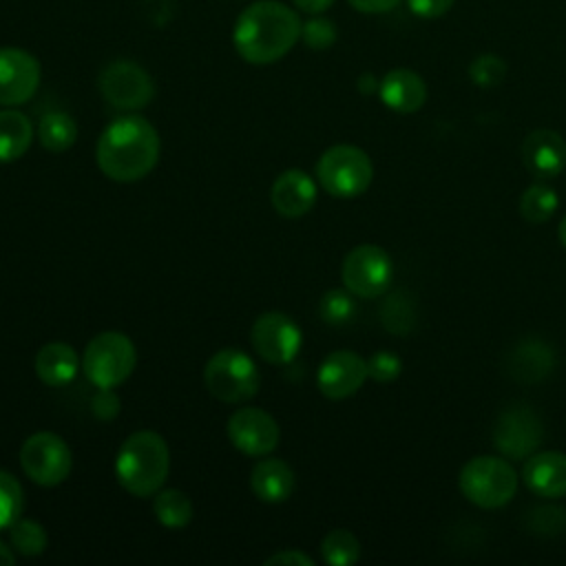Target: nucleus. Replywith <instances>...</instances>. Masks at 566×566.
I'll list each match as a JSON object with an SVG mask.
<instances>
[{
    "mask_svg": "<svg viewBox=\"0 0 566 566\" xmlns=\"http://www.w3.org/2000/svg\"><path fill=\"white\" fill-rule=\"evenodd\" d=\"M298 13L279 0H256L234 20L232 44L248 64H274L301 40Z\"/></svg>",
    "mask_w": 566,
    "mask_h": 566,
    "instance_id": "1",
    "label": "nucleus"
},
{
    "mask_svg": "<svg viewBox=\"0 0 566 566\" xmlns=\"http://www.w3.org/2000/svg\"><path fill=\"white\" fill-rule=\"evenodd\" d=\"M159 150V135L146 117L122 115L102 130L95 161L108 179L130 184L144 179L157 166Z\"/></svg>",
    "mask_w": 566,
    "mask_h": 566,
    "instance_id": "2",
    "label": "nucleus"
},
{
    "mask_svg": "<svg viewBox=\"0 0 566 566\" xmlns=\"http://www.w3.org/2000/svg\"><path fill=\"white\" fill-rule=\"evenodd\" d=\"M168 471L170 451L157 431H135L117 449L115 478L135 497L155 495L164 486Z\"/></svg>",
    "mask_w": 566,
    "mask_h": 566,
    "instance_id": "3",
    "label": "nucleus"
},
{
    "mask_svg": "<svg viewBox=\"0 0 566 566\" xmlns=\"http://www.w3.org/2000/svg\"><path fill=\"white\" fill-rule=\"evenodd\" d=\"M458 486L471 504L480 509H500L513 500L517 491V473L504 458L478 455L460 469Z\"/></svg>",
    "mask_w": 566,
    "mask_h": 566,
    "instance_id": "4",
    "label": "nucleus"
},
{
    "mask_svg": "<svg viewBox=\"0 0 566 566\" xmlns=\"http://www.w3.org/2000/svg\"><path fill=\"white\" fill-rule=\"evenodd\" d=\"M206 389L226 405H241L256 396L261 374L256 363L241 349H219L203 367Z\"/></svg>",
    "mask_w": 566,
    "mask_h": 566,
    "instance_id": "5",
    "label": "nucleus"
},
{
    "mask_svg": "<svg viewBox=\"0 0 566 566\" xmlns=\"http://www.w3.org/2000/svg\"><path fill=\"white\" fill-rule=\"evenodd\" d=\"M137 349L124 332H99L88 340L82 354V371L93 387L115 389L135 369Z\"/></svg>",
    "mask_w": 566,
    "mask_h": 566,
    "instance_id": "6",
    "label": "nucleus"
},
{
    "mask_svg": "<svg viewBox=\"0 0 566 566\" xmlns=\"http://www.w3.org/2000/svg\"><path fill=\"white\" fill-rule=\"evenodd\" d=\"M316 179L327 195L352 199L369 188L374 179V164L363 148L336 144L321 155L316 164Z\"/></svg>",
    "mask_w": 566,
    "mask_h": 566,
    "instance_id": "7",
    "label": "nucleus"
},
{
    "mask_svg": "<svg viewBox=\"0 0 566 566\" xmlns=\"http://www.w3.org/2000/svg\"><path fill=\"white\" fill-rule=\"evenodd\" d=\"M20 467L40 486L62 484L73 469V453L66 440L53 431H35L20 447Z\"/></svg>",
    "mask_w": 566,
    "mask_h": 566,
    "instance_id": "8",
    "label": "nucleus"
},
{
    "mask_svg": "<svg viewBox=\"0 0 566 566\" xmlns=\"http://www.w3.org/2000/svg\"><path fill=\"white\" fill-rule=\"evenodd\" d=\"M340 279L354 296L376 298L385 294L391 285V256L376 243H360L345 254L340 265Z\"/></svg>",
    "mask_w": 566,
    "mask_h": 566,
    "instance_id": "9",
    "label": "nucleus"
},
{
    "mask_svg": "<svg viewBox=\"0 0 566 566\" xmlns=\"http://www.w3.org/2000/svg\"><path fill=\"white\" fill-rule=\"evenodd\" d=\"M97 88L119 111H139L155 95L153 77L133 60L108 62L97 75Z\"/></svg>",
    "mask_w": 566,
    "mask_h": 566,
    "instance_id": "10",
    "label": "nucleus"
},
{
    "mask_svg": "<svg viewBox=\"0 0 566 566\" xmlns=\"http://www.w3.org/2000/svg\"><path fill=\"white\" fill-rule=\"evenodd\" d=\"M250 340L259 358L272 365H285L296 358L303 334L292 316L283 312H263L252 323Z\"/></svg>",
    "mask_w": 566,
    "mask_h": 566,
    "instance_id": "11",
    "label": "nucleus"
},
{
    "mask_svg": "<svg viewBox=\"0 0 566 566\" xmlns=\"http://www.w3.org/2000/svg\"><path fill=\"white\" fill-rule=\"evenodd\" d=\"M542 436L539 416L528 405H511L495 420L493 444L504 458L526 460L539 447Z\"/></svg>",
    "mask_w": 566,
    "mask_h": 566,
    "instance_id": "12",
    "label": "nucleus"
},
{
    "mask_svg": "<svg viewBox=\"0 0 566 566\" xmlns=\"http://www.w3.org/2000/svg\"><path fill=\"white\" fill-rule=\"evenodd\" d=\"M226 431L232 447L252 458L272 453L281 438V429L274 416L259 407H239L232 411Z\"/></svg>",
    "mask_w": 566,
    "mask_h": 566,
    "instance_id": "13",
    "label": "nucleus"
},
{
    "mask_svg": "<svg viewBox=\"0 0 566 566\" xmlns=\"http://www.w3.org/2000/svg\"><path fill=\"white\" fill-rule=\"evenodd\" d=\"M42 80V66L33 53L20 46H0V106L29 102Z\"/></svg>",
    "mask_w": 566,
    "mask_h": 566,
    "instance_id": "14",
    "label": "nucleus"
},
{
    "mask_svg": "<svg viewBox=\"0 0 566 566\" xmlns=\"http://www.w3.org/2000/svg\"><path fill=\"white\" fill-rule=\"evenodd\" d=\"M367 378V360L352 349H336L327 354L316 371V385L329 400L354 396Z\"/></svg>",
    "mask_w": 566,
    "mask_h": 566,
    "instance_id": "15",
    "label": "nucleus"
},
{
    "mask_svg": "<svg viewBox=\"0 0 566 566\" xmlns=\"http://www.w3.org/2000/svg\"><path fill=\"white\" fill-rule=\"evenodd\" d=\"M522 161L535 179L557 177L566 166V142L551 128H537L522 142Z\"/></svg>",
    "mask_w": 566,
    "mask_h": 566,
    "instance_id": "16",
    "label": "nucleus"
},
{
    "mask_svg": "<svg viewBox=\"0 0 566 566\" xmlns=\"http://www.w3.org/2000/svg\"><path fill=\"white\" fill-rule=\"evenodd\" d=\"M316 181L301 168L283 170L270 188V201L274 210L287 219L307 214L316 203Z\"/></svg>",
    "mask_w": 566,
    "mask_h": 566,
    "instance_id": "17",
    "label": "nucleus"
},
{
    "mask_svg": "<svg viewBox=\"0 0 566 566\" xmlns=\"http://www.w3.org/2000/svg\"><path fill=\"white\" fill-rule=\"evenodd\" d=\"M553 369V347L542 338H524L506 354V374L517 382H542Z\"/></svg>",
    "mask_w": 566,
    "mask_h": 566,
    "instance_id": "18",
    "label": "nucleus"
},
{
    "mask_svg": "<svg viewBox=\"0 0 566 566\" xmlns=\"http://www.w3.org/2000/svg\"><path fill=\"white\" fill-rule=\"evenodd\" d=\"M378 95L382 104L396 113H416L427 102V84L411 69H391L382 75Z\"/></svg>",
    "mask_w": 566,
    "mask_h": 566,
    "instance_id": "19",
    "label": "nucleus"
},
{
    "mask_svg": "<svg viewBox=\"0 0 566 566\" xmlns=\"http://www.w3.org/2000/svg\"><path fill=\"white\" fill-rule=\"evenodd\" d=\"M524 484L542 497L566 495V453L544 451L526 458L522 469Z\"/></svg>",
    "mask_w": 566,
    "mask_h": 566,
    "instance_id": "20",
    "label": "nucleus"
},
{
    "mask_svg": "<svg viewBox=\"0 0 566 566\" xmlns=\"http://www.w3.org/2000/svg\"><path fill=\"white\" fill-rule=\"evenodd\" d=\"M296 486L292 467L279 458H263L252 467L250 489L252 493L270 504L285 502Z\"/></svg>",
    "mask_w": 566,
    "mask_h": 566,
    "instance_id": "21",
    "label": "nucleus"
},
{
    "mask_svg": "<svg viewBox=\"0 0 566 566\" xmlns=\"http://www.w3.org/2000/svg\"><path fill=\"white\" fill-rule=\"evenodd\" d=\"M80 367L77 352L62 340L46 343L35 354V374L49 387H64L69 385Z\"/></svg>",
    "mask_w": 566,
    "mask_h": 566,
    "instance_id": "22",
    "label": "nucleus"
},
{
    "mask_svg": "<svg viewBox=\"0 0 566 566\" xmlns=\"http://www.w3.org/2000/svg\"><path fill=\"white\" fill-rule=\"evenodd\" d=\"M33 142V124L31 119L13 108H0V164H11L20 159Z\"/></svg>",
    "mask_w": 566,
    "mask_h": 566,
    "instance_id": "23",
    "label": "nucleus"
},
{
    "mask_svg": "<svg viewBox=\"0 0 566 566\" xmlns=\"http://www.w3.org/2000/svg\"><path fill=\"white\" fill-rule=\"evenodd\" d=\"M38 139L51 153L69 150L77 139V124L64 111H51L38 122Z\"/></svg>",
    "mask_w": 566,
    "mask_h": 566,
    "instance_id": "24",
    "label": "nucleus"
},
{
    "mask_svg": "<svg viewBox=\"0 0 566 566\" xmlns=\"http://www.w3.org/2000/svg\"><path fill=\"white\" fill-rule=\"evenodd\" d=\"M416 318H418L416 298L407 290L391 292L380 305V323L387 332H391L396 336L409 334L416 325Z\"/></svg>",
    "mask_w": 566,
    "mask_h": 566,
    "instance_id": "25",
    "label": "nucleus"
},
{
    "mask_svg": "<svg viewBox=\"0 0 566 566\" xmlns=\"http://www.w3.org/2000/svg\"><path fill=\"white\" fill-rule=\"evenodd\" d=\"M153 511L161 526L184 528L192 520V502L179 489H159L153 495Z\"/></svg>",
    "mask_w": 566,
    "mask_h": 566,
    "instance_id": "26",
    "label": "nucleus"
},
{
    "mask_svg": "<svg viewBox=\"0 0 566 566\" xmlns=\"http://www.w3.org/2000/svg\"><path fill=\"white\" fill-rule=\"evenodd\" d=\"M559 206L557 192L546 184H531L520 199V212L531 223L548 221Z\"/></svg>",
    "mask_w": 566,
    "mask_h": 566,
    "instance_id": "27",
    "label": "nucleus"
},
{
    "mask_svg": "<svg viewBox=\"0 0 566 566\" xmlns=\"http://www.w3.org/2000/svg\"><path fill=\"white\" fill-rule=\"evenodd\" d=\"M7 531H9V544L13 546V551L18 555L35 557L46 551L49 537L40 522L29 520V517H18Z\"/></svg>",
    "mask_w": 566,
    "mask_h": 566,
    "instance_id": "28",
    "label": "nucleus"
},
{
    "mask_svg": "<svg viewBox=\"0 0 566 566\" xmlns=\"http://www.w3.org/2000/svg\"><path fill=\"white\" fill-rule=\"evenodd\" d=\"M323 562L332 566H349L360 557V542L347 528H334L321 539Z\"/></svg>",
    "mask_w": 566,
    "mask_h": 566,
    "instance_id": "29",
    "label": "nucleus"
},
{
    "mask_svg": "<svg viewBox=\"0 0 566 566\" xmlns=\"http://www.w3.org/2000/svg\"><path fill=\"white\" fill-rule=\"evenodd\" d=\"M24 511V491L20 480L0 469V531H7Z\"/></svg>",
    "mask_w": 566,
    "mask_h": 566,
    "instance_id": "30",
    "label": "nucleus"
},
{
    "mask_svg": "<svg viewBox=\"0 0 566 566\" xmlns=\"http://www.w3.org/2000/svg\"><path fill=\"white\" fill-rule=\"evenodd\" d=\"M318 314L327 325H345L356 314L354 294L345 290H327L318 303Z\"/></svg>",
    "mask_w": 566,
    "mask_h": 566,
    "instance_id": "31",
    "label": "nucleus"
},
{
    "mask_svg": "<svg viewBox=\"0 0 566 566\" xmlns=\"http://www.w3.org/2000/svg\"><path fill=\"white\" fill-rule=\"evenodd\" d=\"M336 38H338L336 24L329 18H325L323 13L310 15V20H305L301 24V40L312 51H325V49L334 46Z\"/></svg>",
    "mask_w": 566,
    "mask_h": 566,
    "instance_id": "32",
    "label": "nucleus"
},
{
    "mask_svg": "<svg viewBox=\"0 0 566 566\" xmlns=\"http://www.w3.org/2000/svg\"><path fill=\"white\" fill-rule=\"evenodd\" d=\"M469 77L480 88H493L506 77V62L495 53H482L469 64Z\"/></svg>",
    "mask_w": 566,
    "mask_h": 566,
    "instance_id": "33",
    "label": "nucleus"
},
{
    "mask_svg": "<svg viewBox=\"0 0 566 566\" xmlns=\"http://www.w3.org/2000/svg\"><path fill=\"white\" fill-rule=\"evenodd\" d=\"M400 371H402V360L394 352L382 349L371 354V358L367 360V374L376 382H391L400 376Z\"/></svg>",
    "mask_w": 566,
    "mask_h": 566,
    "instance_id": "34",
    "label": "nucleus"
},
{
    "mask_svg": "<svg viewBox=\"0 0 566 566\" xmlns=\"http://www.w3.org/2000/svg\"><path fill=\"white\" fill-rule=\"evenodd\" d=\"M91 411L99 420H113L119 413V396L108 387H97L91 398Z\"/></svg>",
    "mask_w": 566,
    "mask_h": 566,
    "instance_id": "35",
    "label": "nucleus"
},
{
    "mask_svg": "<svg viewBox=\"0 0 566 566\" xmlns=\"http://www.w3.org/2000/svg\"><path fill=\"white\" fill-rule=\"evenodd\" d=\"M564 509L557 506H546V509H535L533 511V528L535 533H559L564 526Z\"/></svg>",
    "mask_w": 566,
    "mask_h": 566,
    "instance_id": "36",
    "label": "nucleus"
},
{
    "mask_svg": "<svg viewBox=\"0 0 566 566\" xmlns=\"http://www.w3.org/2000/svg\"><path fill=\"white\" fill-rule=\"evenodd\" d=\"M409 11L418 18H424V20H436L444 13H449V9L453 7L455 0H405Z\"/></svg>",
    "mask_w": 566,
    "mask_h": 566,
    "instance_id": "37",
    "label": "nucleus"
},
{
    "mask_svg": "<svg viewBox=\"0 0 566 566\" xmlns=\"http://www.w3.org/2000/svg\"><path fill=\"white\" fill-rule=\"evenodd\" d=\"M265 564H268V566H272V564H285V566H312V564H314V559H312L307 553L298 551V548H285V551H279V553L270 555V557L265 559Z\"/></svg>",
    "mask_w": 566,
    "mask_h": 566,
    "instance_id": "38",
    "label": "nucleus"
},
{
    "mask_svg": "<svg viewBox=\"0 0 566 566\" xmlns=\"http://www.w3.org/2000/svg\"><path fill=\"white\" fill-rule=\"evenodd\" d=\"M347 2L358 13H369V15L394 11L400 4V0H347Z\"/></svg>",
    "mask_w": 566,
    "mask_h": 566,
    "instance_id": "39",
    "label": "nucleus"
},
{
    "mask_svg": "<svg viewBox=\"0 0 566 566\" xmlns=\"http://www.w3.org/2000/svg\"><path fill=\"white\" fill-rule=\"evenodd\" d=\"M292 4L303 13L316 15V13H325L334 4V0H292Z\"/></svg>",
    "mask_w": 566,
    "mask_h": 566,
    "instance_id": "40",
    "label": "nucleus"
},
{
    "mask_svg": "<svg viewBox=\"0 0 566 566\" xmlns=\"http://www.w3.org/2000/svg\"><path fill=\"white\" fill-rule=\"evenodd\" d=\"M378 86H380V82H378L371 73H363V75L358 77V91L365 93V95L378 93Z\"/></svg>",
    "mask_w": 566,
    "mask_h": 566,
    "instance_id": "41",
    "label": "nucleus"
},
{
    "mask_svg": "<svg viewBox=\"0 0 566 566\" xmlns=\"http://www.w3.org/2000/svg\"><path fill=\"white\" fill-rule=\"evenodd\" d=\"M15 562V551H13V546H9V544H4L2 539H0V566H9V564H13Z\"/></svg>",
    "mask_w": 566,
    "mask_h": 566,
    "instance_id": "42",
    "label": "nucleus"
},
{
    "mask_svg": "<svg viewBox=\"0 0 566 566\" xmlns=\"http://www.w3.org/2000/svg\"><path fill=\"white\" fill-rule=\"evenodd\" d=\"M557 234H559V241H562V245L566 248V217L559 221V230H557Z\"/></svg>",
    "mask_w": 566,
    "mask_h": 566,
    "instance_id": "43",
    "label": "nucleus"
}]
</instances>
